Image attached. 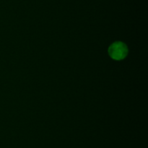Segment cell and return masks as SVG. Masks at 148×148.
<instances>
[{
	"mask_svg": "<svg viewBox=\"0 0 148 148\" xmlns=\"http://www.w3.org/2000/svg\"><path fill=\"white\" fill-rule=\"evenodd\" d=\"M108 55L115 60H121L128 55V47L124 42L116 41L108 48Z\"/></svg>",
	"mask_w": 148,
	"mask_h": 148,
	"instance_id": "cell-1",
	"label": "cell"
}]
</instances>
